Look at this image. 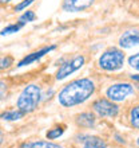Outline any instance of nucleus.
Returning <instances> with one entry per match:
<instances>
[{
	"label": "nucleus",
	"instance_id": "6e6552de",
	"mask_svg": "<svg viewBox=\"0 0 139 148\" xmlns=\"http://www.w3.org/2000/svg\"><path fill=\"white\" fill-rule=\"evenodd\" d=\"M139 45V30L134 28V30H128V31L123 32L119 38V46L123 49H131L134 46Z\"/></svg>",
	"mask_w": 139,
	"mask_h": 148
},
{
	"label": "nucleus",
	"instance_id": "f03ea898",
	"mask_svg": "<svg viewBox=\"0 0 139 148\" xmlns=\"http://www.w3.org/2000/svg\"><path fill=\"white\" fill-rule=\"evenodd\" d=\"M40 100H42L40 86L35 85V84L27 85L22 90V93L19 94V98H18V102H16L18 104V109H20L26 114L31 113L39 106Z\"/></svg>",
	"mask_w": 139,
	"mask_h": 148
},
{
	"label": "nucleus",
	"instance_id": "39448f33",
	"mask_svg": "<svg viewBox=\"0 0 139 148\" xmlns=\"http://www.w3.org/2000/svg\"><path fill=\"white\" fill-rule=\"evenodd\" d=\"M94 110L101 117H116L119 113V106L114 104V101L107 98H99L92 104Z\"/></svg>",
	"mask_w": 139,
	"mask_h": 148
},
{
	"label": "nucleus",
	"instance_id": "f3484780",
	"mask_svg": "<svg viewBox=\"0 0 139 148\" xmlns=\"http://www.w3.org/2000/svg\"><path fill=\"white\" fill-rule=\"evenodd\" d=\"M36 19V14L34 11H26L23 15L19 18V22H23V23H30V22H34Z\"/></svg>",
	"mask_w": 139,
	"mask_h": 148
},
{
	"label": "nucleus",
	"instance_id": "dca6fc26",
	"mask_svg": "<svg viewBox=\"0 0 139 148\" xmlns=\"http://www.w3.org/2000/svg\"><path fill=\"white\" fill-rule=\"evenodd\" d=\"M63 132H64L63 127H56V128H52V129H50V131L47 132V139H48V140H55V139H58L59 136H62Z\"/></svg>",
	"mask_w": 139,
	"mask_h": 148
},
{
	"label": "nucleus",
	"instance_id": "aec40b11",
	"mask_svg": "<svg viewBox=\"0 0 139 148\" xmlns=\"http://www.w3.org/2000/svg\"><path fill=\"white\" fill-rule=\"evenodd\" d=\"M12 62H13V59H12L11 57H5V58H3L1 59V69H7Z\"/></svg>",
	"mask_w": 139,
	"mask_h": 148
},
{
	"label": "nucleus",
	"instance_id": "412c9836",
	"mask_svg": "<svg viewBox=\"0 0 139 148\" xmlns=\"http://www.w3.org/2000/svg\"><path fill=\"white\" fill-rule=\"evenodd\" d=\"M131 78H132V81L139 82V74H135V75H131Z\"/></svg>",
	"mask_w": 139,
	"mask_h": 148
},
{
	"label": "nucleus",
	"instance_id": "f8f14e48",
	"mask_svg": "<svg viewBox=\"0 0 139 148\" xmlns=\"http://www.w3.org/2000/svg\"><path fill=\"white\" fill-rule=\"evenodd\" d=\"M20 148H63L62 145L51 143L47 140H36V141H27L20 145Z\"/></svg>",
	"mask_w": 139,
	"mask_h": 148
},
{
	"label": "nucleus",
	"instance_id": "f257e3e1",
	"mask_svg": "<svg viewBox=\"0 0 139 148\" xmlns=\"http://www.w3.org/2000/svg\"><path fill=\"white\" fill-rule=\"evenodd\" d=\"M95 92V84L91 78H78L67 84L58 96V101L62 106L71 108L87 101Z\"/></svg>",
	"mask_w": 139,
	"mask_h": 148
},
{
	"label": "nucleus",
	"instance_id": "b1692460",
	"mask_svg": "<svg viewBox=\"0 0 139 148\" xmlns=\"http://www.w3.org/2000/svg\"><path fill=\"white\" fill-rule=\"evenodd\" d=\"M136 143H138V147H139V137H138V141H136Z\"/></svg>",
	"mask_w": 139,
	"mask_h": 148
},
{
	"label": "nucleus",
	"instance_id": "6ab92c4d",
	"mask_svg": "<svg viewBox=\"0 0 139 148\" xmlns=\"http://www.w3.org/2000/svg\"><path fill=\"white\" fill-rule=\"evenodd\" d=\"M34 1L35 0H23L22 3H19L18 5H15V11H23V10H26L28 5H31Z\"/></svg>",
	"mask_w": 139,
	"mask_h": 148
},
{
	"label": "nucleus",
	"instance_id": "4be33fe9",
	"mask_svg": "<svg viewBox=\"0 0 139 148\" xmlns=\"http://www.w3.org/2000/svg\"><path fill=\"white\" fill-rule=\"evenodd\" d=\"M4 86H5V84L1 82V98H4Z\"/></svg>",
	"mask_w": 139,
	"mask_h": 148
},
{
	"label": "nucleus",
	"instance_id": "5701e85b",
	"mask_svg": "<svg viewBox=\"0 0 139 148\" xmlns=\"http://www.w3.org/2000/svg\"><path fill=\"white\" fill-rule=\"evenodd\" d=\"M3 3H8V1H11V0H1Z\"/></svg>",
	"mask_w": 139,
	"mask_h": 148
},
{
	"label": "nucleus",
	"instance_id": "9b49d317",
	"mask_svg": "<svg viewBox=\"0 0 139 148\" xmlns=\"http://www.w3.org/2000/svg\"><path fill=\"white\" fill-rule=\"evenodd\" d=\"M83 141V148H107V144L103 139L98 136H86Z\"/></svg>",
	"mask_w": 139,
	"mask_h": 148
},
{
	"label": "nucleus",
	"instance_id": "423d86ee",
	"mask_svg": "<svg viewBox=\"0 0 139 148\" xmlns=\"http://www.w3.org/2000/svg\"><path fill=\"white\" fill-rule=\"evenodd\" d=\"M84 61L86 59L83 55H78V57H75L74 59H71V61L66 62L64 65H62L60 69L58 70V73H56V79H58V81H62V79L68 77L70 74H72L74 71L79 70V69L84 65Z\"/></svg>",
	"mask_w": 139,
	"mask_h": 148
},
{
	"label": "nucleus",
	"instance_id": "0eeeda50",
	"mask_svg": "<svg viewBox=\"0 0 139 148\" xmlns=\"http://www.w3.org/2000/svg\"><path fill=\"white\" fill-rule=\"evenodd\" d=\"M95 0H64L63 1V11L66 12H80L90 8Z\"/></svg>",
	"mask_w": 139,
	"mask_h": 148
},
{
	"label": "nucleus",
	"instance_id": "1a4fd4ad",
	"mask_svg": "<svg viewBox=\"0 0 139 148\" xmlns=\"http://www.w3.org/2000/svg\"><path fill=\"white\" fill-rule=\"evenodd\" d=\"M55 49H56V46H48V47H44V49H42V50L34 51V53H31V54H28L27 57H24V58L22 59L19 63H18V66H19V67H23V66H27V65H31V63L39 61L40 58H43V57H44L46 54H48L50 51L55 50Z\"/></svg>",
	"mask_w": 139,
	"mask_h": 148
},
{
	"label": "nucleus",
	"instance_id": "4468645a",
	"mask_svg": "<svg viewBox=\"0 0 139 148\" xmlns=\"http://www.w3.org/2000/svg\"><path fill=\"white\" fill-rule=\"evenodd\" d=\"M26 23H23V22H19V23H15V24H9V26H7L5 28H3L1 30V35H9V34H13V32H18L20 30V28L23 27Z\"/></svg>",
	"mask_w": 139,
	"mask_h": 148
},
{
	"label": "nucleus",
	"instance_id": "9d476101",
	"mask_svg": "<svg viewBox=\"0 0 139 148\" xmlns=\"http://www.w3.org/2000/svg\"><path fill=\"white\" fill-rule=\"evenodd\" d=\"M76 124L79 127H83V128H92L94 125H95V116H94L92 113H80V114H78L76 116Z\"/></svg>",
	"mask_w": 139,
	"mask_h": 148
},
{
	"label": "nucleus",
	"instance_id": "7ed1b4c3",
	"mask_svg": "<svg viewBox=\"0 0 139 148\" xmlns=\"http://www.w3.org/2000/svg\"><path fill=\"white\" fill-rule=\"evenodd\" d=\"M99 66L106 71H115L119 70L124 63V54L119 49H108L104 51L99 58Z\"/></svg>",
	"mask_w": 139,
	"mask_h": 148
},
{
	"label": "nucleus",
	"instance_id": "a211bd4d",
	"mask_svg": "<svg viewBox=\"0 0 139 148\" xmlns=\"http://www.w3.org/2000/svg\"><path fill=\"white\" fill-rule=\"evenodd\" d=\"M128 65H130L132 69H135V70L139 71V53L131 55V57L128 58Z\"/></svg>",
	"mask_w": 139,
	"mask_h": 148
},
{
	"label": "nucleus",
	"instance_id": "20e7f679",
	"mask_svg": "<svg viewBox=\"0 0 139 148\" xmlns=\"http://www.w3.org/2000/svg\"><path fill=\"white\" fill-rule=\"evenodd\" d=\"M134 93V86L128 82H119V84H114L106 90V96L108 100L114 102L124 101L130 94Z\"/></svg>",
	"mask_w": 139,
	"mask_h": 148
},
{
	"label": "nucleus",
	"instance_id": "2eb2a0df",
	"mask_svg": "<svg viewBox=\"0 0 139 148\" xmlns=\"http://www.w3.org/2000/svg\"><path fill=\"white\" fill-rule=\"evenodd\" d=\"M130 121H131V125L134 128L139 129V105L134 106L130 110Z\"/></svg>",
	"mask_w": 139,
	"mask_h": 148
},
{
	"label": "nucleus",
	"instance_id": "ddd939ff",
	"mask_svg": "<svg viewBox=\"0 0 139 148\" xmlns=\"http://www.w3.org/2000/svg\"><path fill=\"white\" fill-rule=\"evenodd\" d=\"M26 113L22 112L20 109L18 110H9V112H5L1 114V119L5 121H16V120H20L22 117L24 116Z\"/></svg>",
	"mask_w": 139,
	"mask_h": 148
}]
</instances>
